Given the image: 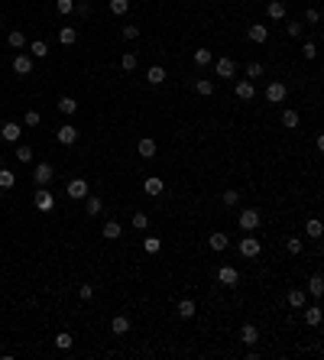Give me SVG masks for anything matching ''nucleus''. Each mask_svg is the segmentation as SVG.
<instances>
[{
    "instance_id": "36",
    "label": "nucleus",
    "mask_w": 324,
    "mask_h": 360,
    "mask_svg": "<svg viewBox=\"0 0 324 360\" xmlns=\"http://www.w3.org/2000/svg\"><path fill=\"white\" fill-rule=\"evenodd\" d=\"M130 224H133L136 231H146V227H149V214L146 211H136L133 218H130Z\"/></svg>"
},
{
    "instance_id": "14",
    "label": "nucleus",
    "mask_w": 324,
    "mask_h": 360,
    "mask_svg": "<svg viewBox=\"0 0 324 360\" xmlns=\"http://www.w3.org/2000/svg\"><path fill=\"white\" fill-rule=\"evenodd\" d=\"M162 189H165V182H162V178H159V175H149V178H146V182H143V192H146V195H149V198H156V195H162Z\"/></svg>"
},
{
    "instance_id": "47",
    "label": "nucleus",
    "mask_w": 324,
    "mask_h": 360,
    "mask_svg": "<svg viewBox=\"0 0 324 360\" xmlns=\"http://www.w3.org/2000/svg\"><path fill=\"white\" fill-rule=\"evenodd\" d=\"M123 39H127V43L140 39V26H123Z\"/></svg>"
},
{
    "instance_id": "39",
    "label": "nucleus",
    "mask_w": 324,
    "mask_h": 360,
    "mask_svg": "<svg viewBox=\"0 0 324 360\" xmlns=\"http://www.w3.org/2000/svg\"><path fill=\"white\" fill-rule=\"evenodd\" d=\"M13 185H17V175H13L10 169H0V189H13Z\"/></svg>"
},
{
    "instance_id": "51",
    "label": "nucleus",
    "mask_w": 324,
    "mask_h": 360,
    "mask_svg": "<svg viewBox=\"0 0 324 360\" xmlns=\"http://www.w3.org/2000/svg\"><path fill=\"white\" fill-rule=\"evenodd\" d=\"M305 20H308V23H318V20H321V13H318V10H314V7H311V10L305 13Z\"/></svg>"
},
{
    "instance_id": "26",
    "label": "nucleus",
    "mask_w": 324,
    "mask_h": 360,
    "mask_svg": "<svg viewBox=\"0 0 324 360\" xmlns=\"http://www.w3.org/2000/svg\"><path fill=\"white\" fill-rule=\"evenodd\" d=\"M308 292H311L314 299H321V295H324V279H321V273H314L311 279H308Z\"/></svg>"
},
{
    "instance_id": "4",
    "label": "nucleus",
    "mask_w": 324,
    "mask_h": 360,
    "mask_svg": "<svg viewBox=\"0 0 324 360\" xmlns=\"http://www.w3.org/2000/svg\"><path fill=\"white\" fill-rule=\"evenodd\" d=\"M285 98H288L285 81H269V85H266V101H269V104H282Z\"/></svg>"
},
{
    "instance_id": "28",
    "label": "nucleus",
    "mask_w": 324,
    "mask_h": 360,
    "mask_svg": "<svg viewBox=\"0 0 324 360\" xmlns=\"http://www.w3.org/2000/svg\"><path fill=\"white\" fill-rule=\"evenodd\" d=\"M195 91L201 94V98H211V94H214V81H211V78H198L195 81Z\"/></svg>"
},
{
    "instance_id": "27",
    "label": "nucleus",
    "mask_w": 324,
    "mask_h": 360,
    "mask_svg": "<svg viewBox=\"0 0 324 360\" xmlns=\"http://www.w3.org/2000/svg\"><path fill=\"white\" fill-rule=\"evenodd\" d=\"M298 123H301L298 110H282V127H285V130H295Z\"/></svg>"
},
{
    "instance_id": "8",
    "label": "nucleus",
    "mask_w": 324,
    "mask_h": 360,
    "mask_svg": "<svg viewBox=\"0 0 324 360\" xmlns=\"http://www.w3.org/2000/svg\"><path fill=\"white\" fill-rule=\"evenodd\" d=\"M55 140H59V143H62V146H72V143H75V140H78V130H75V127H72V123H62V127H59V130H55Z\"/></svg>"
},
{
    "instance_id": "33",
    "label": "nucleus",
    "mask_w": 324,
    "mask_h": 360,
    "mask_svg": "<svg viewBox=\"0 0 324 360\" xmlns=\"http://www.w3.org/2000/svg\"><path fill=\"white\" fill-rule=\"evenodd\" d=\"M146 78H149V85H153V88H156V85H162V81H165V68H162V65H153Z\"/></svg>"
},
{
    "instance_id": "43",
    "label": "nucleus",
    "mask_w": 324,
    "mask_h": 360,
    "mask_svg": "<svg viewBox=\"0 0 324 360\" xmlns=\"http://www.w3.org/2000/svg\"><path fill=\"white\" fill-rule=\"evenodd\" d=\"M55 10H59L62 17H68V13L75 10V0H55Z\"/></svg>"
},
{
    "instance_id": "15",
    "label": "nucleus",
    "mask_w": 324,
    "mask_h": 360,
    "mask_svg": "<svg viewBox=\"0 0 324 360\" xmlns=\"http://www.w3.org/2000/svg\"><path fill=\"white\" fill-rule=\"evenodd\" d=\"M285 4H282V0H269V4H266V17L269 20H285Z\"/></svg>"
},
{
    "instance_id": "37",
    "label": "nucleus",
    "mask_w": 324,
    "mask_h": 360,
    "mask_svg": "<svg viewBox=\"0 0 324 360\" xmlns=\"http://www.w3.org/2000/svg\"><path fill=\"white\" fill-rule=\"evenodd\" d=\"M288 305L292 308H305V292H301V289H292V292H288Z\"/></svg>"
},
{
    "instance_id": "23",
    "label": "nucleus",
    "mask_w": 324,
    "mask_h": 360,
    "mask_svg": "<svg viewBox=\"0 0 324 360\" xmlns=\"http://www.w3.org/2000/svg\"><path fill=\"white\" fill-rule=\"evenodd\" d=\"M101 211H104V202H101V198H91V195H88V198H85V214L98 218Z\"/></svg>"
},
{
    "instance_id": "38",
    "label": "nucleus",
    "mask_w": 324,
    "mask_h": 360,
    "mask_svg": "<svg viewBox=\"0 0 324 360\" xmlns=\"http://www.w3.org/2000/svg\"><path fill=\"white\" fill-rule=\"evenodd\" d=\"M110 13H114V17H123V13L130 10V0H110Z\"/></svg>"
},
{
    "instance_id": "44",
    "label": "nucleus",
    "mask_w": 324,
    "mask_h": 360,
    "mask_svg": "<svg viewBox=\"0 0 324 360\" xmlns=\"http://www.w3.org/2000/svg\"><path fill=\"white\" fill-rule=\"evenodd\" d=\"M285 250L292 253V257H298V253H301V240H298V237H288V240H285Z\"/></svg>"
},
{
    "instance_id": "19",
    "label": "nucleus",
    "mask_w": 324,
    "mask_h": 360,
    "mask_svg": "<svg viewBox=\"0 0 324 360\" xmlns=\"http://www.w3.org/2000/svg\"><path fill=\"white\" fill-rule=\"evenodd\" d=\"M59 43L62 46H75L78 43V30H75V26H62L59 30Z\"/></svg>"
},
{
    "instance_id": "5",
    "label": "nucleus",
    "mask_w": 324,
    "mask_h": 360,
    "mask_svg": "<svg viewBox=\"0 0 324 360\" xmlns=\"http://www.w3.org/2000/svg\"><path fill=\"white\" fill-rule=\"evenodd\" d=\"M52 175H55V169L49 162H39L36 169H33V182L39 185V189H49V182H52Z\"/></svg>"
},
{
    "instance_id": "2",
    "label": "nucleus",
    "mask_w": 324,
    "mask_h": 360,
    "mask_svg": "<svg viewBox=\"0 0 324 360\" xmlns=\"http://www.w3.org/2000/svg\"><path fill=\"white\" fill-rule=\"evenodd\" d=\"M259 253H263V244H259V237H253V234H243V240H240V257H243V260H256Z\"/></svg>"
},
{
    "instance_id": "35",
    "label": "nucleus",
    "mask_w": 324,
    "mask_h": 360,
    "mask_svg": "<svg viewBox=\"0 0 324 360\" xmlns=\"http://www.w3.org/2000/svg\"><path fill=\"white\" fill-rule=\"evenodd\" d=\"M59 110H62L65 117H72L75 110H78V101H75V98H59Z\"/></svg>"
},
{
    "instance_id": "22",
    "label": "nucleus",
    "mask_w": 324,
    "mask_h": 360,
    "mask_svg": "<svg viewBox=\"0 0 324 360\" xmlns=\"http://www.w3.org/2000/svg\"><path fill=\"white\" fill-rule=\"evenodd\" d=\"M136 149H140V156H143V159H153V156H156V143L149 140V136H143V140L136 143Z\"/></svg>"
},
{
    "instance_id": "18",
    "label": "nucleus",
    "mask_w": 324,
    "mask_h": 360,
    "mask_svg": "<svg viewBox=\"0 0 324 360\" xmlns=\"http://www.w3.org/2000/svg\"><path fill=\"white\" fill-rule=\"evenodd\" d=\"M240 341H243V344H250V347H253V344L259 341V331H256V324H243V328H240Z\"/></svg>"
},
{
    "instance_id": "7",
    "label": "nucleus",
    "mask_w": 324,
    "mask_h": 360,
    "mask_svg": "<svg viewBox=\"0 0 324 360\" xmlns=\"http://www.w3.org/2000/svg\"><path fill=\"white\" fill-rule=\"evenodd\" d=\"M214 75L217 78H233V75H237V62L233 59H217L214 62Z\"/></svg>"
},
{
    "instance_id": "34",
    "label": "nucleus",
    "mask_w": 324,
    "mask_h": 360,
    "mask_svg": "<svg viewBox=\"0 0 324 360\" xmlns=\"http://www.w3.org/2000/svg\"><path fill=\"white\" fill-rule=\"evenodd\" d=\"M191 59H195V65H211V62H214V55H211V49H195V55H191Z\"/></svg>"
},
{
    "instance_id": "24",
    "label": "nucleus",
    "mask_w": 324,
    "mask_h": 360,
    "mask_svg": "<svg viewBox=\"0 0 324 360\" xmlns=\"http://www.w3.org/2000/svg\"><path fill=\"white\" fill-rule=\"evenodd\" d=\"M101 234H104L107 240H117V237H123V227H120V221H107V224H104V231H101Z\"/></svg>"
},
{
    "instance_id": "9",
    "label": "nucleus",
    "mask_w": 324,
    "mask_h": 360,
    "mask_svg": "<svg viewBox=\"0 0 324 360\" xmlns=\"http://www.w3.org/2000/svg\"><path fill=\"white\" fill-rule=\"evenodd\" d=\"M13 72L17 75H33V55H26V52L13 55Z\"/></svg>"
},
{
    "instance_id": "16",
    "label": "nucleus",
    "mask_w": 324,
    "mask_h": 360,
    "mask_svg": "<svg viewBox=\"0 0 324 360\" xmlns=\"http://www.w3.org/2000/svg\"><path fill=\"white\" fill-rule=\"evenodd\" d=\"M227 244H230V240H227V234L224 231H214V234H211V237H208V247H211V250H227Z\"/></svg>"
},
{
    "instance_id": "49",
    "label": "nucleus",
    "mask_w": 324,
    "mask_h": 360,
    "mask_svg": "<svg viewBox=\"0 0 324 360\" xmlns=\"http://www.w3.org/2000/svg\"><path fill=\"white\" fill-rule=\"evenodd\" d=\"M23 123H26V127H39V114H36V110H26Z\"/></svg>"
},
{
    "instance_id": "41",
    "label": "nucleus",
    "mask_w": 324,
    "mask_h": 360,
    "mask_svg": "<svg viewBox=\"0 0 324 360\" xmlns=\"http://www.w3.org/2000/svg\"><path fill=\"white\" fill-rule=\"evenodd\" d=\"M72 341H75V337L68 334V331H62V334H55V347H59V350H68V347H72Z\"/></svg>"
},
{
    "instance_id": "50",
    "label": "nucleus",
    "mask_w": 324,
    "mask_h": 360,
    "mask_svg": "<svg viewBox=\"0 0 324 360\" xmlns=\"http://www.w3.org/2000/svg\"><path fill=\"white\" fill-rule=\"evenodd\" d=\"M78 295H81V299H91V295H94V286H88V282H81V286H78Z\"/></svg>"
},
{
    "instance_id": "21",
    "label": "nucleus",
    "mask_w": 324,
    "mask_h": 360,
    "mask_svg": "<svg viewBox=\"0 0 324 360\" xmlns=\"http://www.w3.org/2000/svg\"><path fill=\"white\" fill-rule=\"evenodd\" d=\"M143 250H146L149 257H156V253L162 250V240L156 237V234H149V237H143Z\"/></svg>"
},
{
    "instance_id": "31",
    "label": "nucleus",
    "mask_w": 324,
    "mask_h": 360,
    "mask_svg": "<svg viewBox=\"0 0 324 360\" xmlns=\"http://www.w3.org/2000/svg\"><path fill=\"white\" fill-rule=\"evenodd\" d=\"M305 324H311V328H318V324H321V308L318 305H308L305 308Z\"/></svg>"
},
{
    "instance_id": "6",
    "label": "nucleus",
    "mask_w": 324,
    "mask_h": 360,
    "mask_svg": "<svg viewBox=\"0 0 324 360\" xmlns=\"http://www.w3.org/2000/svg\"><path fill=\"white\" fill-rule=\"evenodd\" d=\"M68 198H72V202H85L88 198V182L85 178H72V182H68Z\"/></svg>"
},
{
    "instance_id": "46",
    "label": "nucleus",
    "mask_w": 324,
    "mask_h": 360,
    "mask_svg": "<svg viewBox=\"0 0 324 360\" xmlns=\"http://www.w3.org/2000/svg\"><path fill=\"white\" fill-rule=\"evenodd\" d=\"M237 202H240V192H237V189H227V192H224V205H230V208H233Z\"/></svg>"
},
{
    "instance_id": "29",
    "label": "nucleus",
    "mask_w": 324,
    "mask_h": 360,
    "mask_svg": "<svg viewBox=\"0 0 324 360\" xmlns=\"http://www.w3.org/2000/svg\"><path fill=\"white\" fill-rule=\"evenodd\" d=\"M136 65H140L136 52H123L120 55V68H123V72H136Z\"/></svg>"
},
{
    "instance_id": "32",
    "label": "nucleus",
    "mask_w": 324,
    "mask_h": 360,
    "mask_svg": "<svg viewBox=\"0 0 324 360\" xmlns=\"http://www.w3.org/2000/svg\"><path fill=\"white\" fill-rule=\"evenodd\" d=\"M7 43H10L13 49H20V52H23V46H26V36H23V30H10V36H7Z\"/></svg>"
},
{
    "instance_id": "25",
    "label": "nucleus",
    "mask_w": 324,
    "mask_h": 360,
    "mask_svg": "<svg viewBox=\"0 0 324 360\" xmlns=\"http://www.w3.org/2000/svg\"><path fill=\"white\" fill-rule=\"evenodd\" d=\"M321 234H324V224H321V221H318V218H311V221H308V224H305V237H311V240H318V237H321Z\"/></svg>"
},
{
    "instance_id": "52",
    "label": "nucleus",
    "mask_w": 324,
    "mask_h": 360,
    "mask_svg": "<svg viewBox=\"0 0 324 360\" xmlns=\"http://www.w3.org/2000/svg\"><path fill=\"white\" fill-rule=\"evenodd\" d=\"M75 10H78L81 17H88V13H91V7H88V4H75Z\"/></svg>"
},
{
    "instance_id": "10",
    "label": "nucleus",
    "mask_w": 324,
    "mask_h": 360,
    "mask_svg": "<svg viewBox=\"0 0 324 360\" xmlns=\"http://www.w3.org/2000/svg\"><path fill=\"white\" fill-rule=\"evenodd\" d=\"M217 282L230 289V286H237V282H240V273H237L233 266H220V269H217Z\"/></svg>"
},
{
    "instance_id": "45",
    "label": "nucleus",
    "mask_w": 324,
    "mask_h": 360,
    "mask_svg": "<svg viewBox=\"0 0 324 360\" xmlns=\"http://www.w3.org/2000/svg\"><path fill=\"white\" fill-rule=\"evenodd\" d=\"M246 78H263V65H259V62H250V65H246Z\"/></svg>"
},
{
    "instance_id": "3",
    "label": "nucleus",
    "mask_w": 324,
    "mask_h": 360,
    "mask_svg": "<svg viewBox=\"0 0 324 360\" xmlns=\"http://www.w3.org/2000/svg\"><path fill=\"white\" fill-rule=\"evenodd\" d=\"M33 205H36V211L49 214L52 208H55V195H52L49 189H36V195H33Z\"/></svg>"
},
{
    "instance_id": "13",
    "label": "nucleus",
    "mask_w": 324,
    "mask_h": 360,
    "mask_svg": "<svg viewBox=\"0 0 324 360\" xmlns=\"http://www.w3.org/2000/svg\"><path fill=\"white\" fill-rule=\"evenodd\" d=\"M246 36H250V43H256V46H263L266 39H269V30H266L263 23H253L250 30H246Z\"/></svg>"
},
{
    "instance_id": "17",
    "label": "nucleus",
    "mask_w": 324,
    "mask_h": 360,
    "mask_svg": "<svg viewBox=\"0 0 324 360\" xmlns=\"http://www.w3.org/2000/svg\"><path fill=\"white\" fill-rule=\"evenodd\" d=\"M175 311H178V318H185V321H188V318H195L198 305H195V302H191V299H182V302H178V305H175Z\"/></svg>"
},
{
    "instance_id": "30",
    "label": "nucleus",
    "mask_w": 324,
    "mask_h": 360,
    "mask_svg": "<svg viewBox=\"0 0 324 360\" xmlns=\"http://www.w3.org/2000/svg\"><path fill=\"white\" fill-rule=\"evenodd\" d=\"M30 55H33V59H46V55H49V43H43V39L30 43Z\"/></svg>"
},
{
    "instance_id": "1",
    "label": "nucleus",
    "mask_w": 324,
    "mask_h": 360,
    "mask_svg": "<svg viewBox=\"0 0 324 360\" xmlns=\"http://www.w3.org/2000/svg\"><path fill=\"white\" fill-rule=\"evenodd\" d=\"M259 221H263V218H259L256 208H243V211H240V221H237V224H240V231H243V234H256Z\"/></svg>"
},
{
    "instance_id": "20",
    "label": "nucleus",
    "mask_w": 324,
    "mask_h": 360,
    "mask_svg": "<svg viewBox=\"0 0 324 360\" xmlns=\"http://www.w3.org/2000/svg\"><path fill=\"white\" fill-rule=\"evenodd\" d=\"M110 331H114L117 337H123V334L130 331V318H127V315H117L114 321H110Z\"/></svg>"
},
{
    "instance_id": "48",
    "label": "nucleus",
    "mask_w": 324,
    "mask_h": 360,
    "mask_svg": "<svg viewBox=\"0 0 324 360\" xmlns=\"http://www.w3.org/2000/svg\"><path fill=\"white\" fill-rule=\"evenodd\" d=\"M301 52H305V59H308V62L318 59V46H314V43H305V46H301Z\"/></svg>"
},
{
    "instance_id": "42",
    "label": "nucleus",
    "mask_w": 324,
    "mask_h": 360,
    "mask_svg": "<svg viewBox=\"0 0 324 360\" xmlns=\"http://www.w3.org/2000/svg\"><path fill=\"white\" fill-rule=\"evenodd\" d=\"M285 33H288L292 39H301V23H298V20H288V23H285Z\"/></svg>"
},
{
    "instance_id": "12",
    "label": "nucleus",
    "mask_w": 324,
    "mask_h": 360,
    "mask_svg": "<svg viewBox=\"0 0 324 360\" xmlns=\"http://www.w3.org/2000/svg\"><path fill=\"white\" fill-rule=\"evenodd\" d=\"M20 133H23V130H20L17 120H7L4 127H0V136H4L7 143H20Z\"/></svg>"
},
{
    "instance_id": "53",
    "label": "nucleus",
    "mask_w": 324,
    "mask_h": 360,
    "mask_svg": "<svg viewBox=\"0 0 324 360\" xmlns=\"http://www.w3.org/2000/svg\"><path fill=\"white\" fill-rule=\"evenodd\" d=\"M0 202H4V189H0Z\"/></svg>"
},
{
    "instance_id": "40",
    "label": "nucleus",
    "mask_w": 324,
    "mask_h": 360,
    "mask_svg": "<svg viewBox=\"0 0 324 360\" xmlns=\"http://www.w3.org/2000/svg\"><path fill=\"white\" fill-rule=\"evenodd\" d=\"M13 156H17L20 162H33V146H26V143H20V146H17V153H13Z\"/></svg>"
},
{
    "instance_id": "11",
    "label": "nucleus",
    "mask_w": 324,
    "mask_h": 360,
    "mask_svg": "<svg viewBox=\"0 0 324 360\" xmlns=\"http://www.w3.org/2000/svg\"><path fill=\"white\" fill-rule=\"evenodd\" d=\"M233 94H237V98L240 101H253V98H256V88H253V81H237V85H233Z\"/></svg>"
}]
</instances>
